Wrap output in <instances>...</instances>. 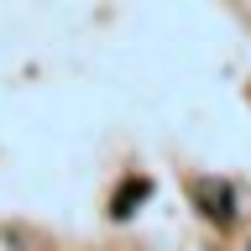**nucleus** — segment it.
<instances>
[{
    "label": "nucleus",
    "mask_w": 251,
    "mask_h": 251,
    "mask_svg": "<svg viewBox=\"0 0 251 251\" xmlns=\"http://www.w3.org/2000/svg\"><path fill=\"white\" fill-rule=\"evenodd\" d=\"M194 199H199V209H204L209 220H235V194H230V183L204 178V183L194 188Z\"/></svg>",
    "instance_id": "obj_1"
},
{
    "label": "nucleus",
    "mask_w": 251,
    "mask_h": 251,
    "mask_svg": "<svg viewBox=\"0 0 251 251\" xmlns=\"http://www.w3.org/2000/svg\"><path fill=\"white\" fill-rule=\"evenodd\" d=\"M147 194H152V178H126V183L115 188V199H110V215H115V220H131Z\"/></svg>",
    "instance_id": "obj_2"
}]
</instances>
